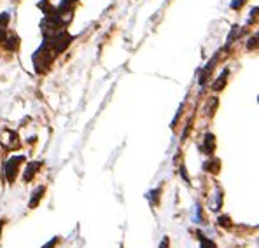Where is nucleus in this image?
I'll list each match as a JSON object with an SVG mask.
<instances>
[{
	"label": "nucleus",
	"mask_w": 259,
	"mask_h": 248,
	"mask_svg": "<svg viewBox=\"0 0 259 248\" xmlns=\"http://www.w3.org/2000/svg\"><path fill=\"white\" fill-rule=\"evenodd\" d=\"M25 161V158L23 156H16V158L9 159L6 165V178L7 182H13L14 178H16V173H18V165H21V163Z\"/></svg>",
	"instance_id": "f257e3e1"
},
{
	"label": "nucleus",
	"mask_w": 259,
	"mask_h": 248,
	"mask_svg": "<svg viewBox=\"0 0 259 248\" xmlns=\"http://www.w3.org/2000/svg\"><path fill=\"white\" fill-rule=\"evenodd\" d=\"M6 135L9 136V138H4L2 142L6 143V147H7V148H18V147H20V140H18V135H16V133L7 131Z\"/></svg>",
	"instance_id": "f03ea898"
},
{
	"label": "nucleus",
	"mask_w": 259,
	"mask_h": 248,
	"mask_svg": "<svg viewBox=\"0 0 259 248\" xmlns=\"http://www.w3.org/2000/svg\"><path fill=\"white\" fill-rule=\"evenodd\" d=\"M39 168H40L39 163H30V165L26 166V170H25V180H26V182L32 180V178L35 177L37 171H39Z\"/></svg>",
	"instance_id": "7ed1b4c3"
},
{
	"label": "nucleus",
	"mask_w": 259,
	"mask_h": 248,
	"mask_svg": "<svg viewBox=\"0 0 259 248\" xmlns=\"http://www.w3.org/2000/svg\"><path fill=\"white\" fill-rule=\"evenodd\" d=\"M44 196V187L40 185V187H37L35 190H33V196H32V200H30V208H35L37 205H39V201H40V197Z\"/></svg>",
	"instance_id": "20e7f679"
},
{
	"label": "nucleus",
	"mask_w": 259,
	"mask_h": 248,
	"mask_svg": "<svg viewBox=\"0 0 259 248\" xmlns=\"http://www.w3.org/2000/svg\"><path fill=\"white\" fill-rule=\"evenodd\" d=\"M226 75H228V72H224V74L221 75V77L215 81V84H212V89H214V91L223 89V87H224V84H226Z\"/></svg>",
	"instance_id": "39448f33"
},
{
	"label": "nucleus",
	"mask_w": 259,
	"mask_h": 248,
	"mask_svg": "<svg viewBox=\"0 0 259 248\" xmlns=\"http://www.w3.org/2000/svg\"><path fill=\"white\" fill-rule=\"evenodd\" d=\"M205 151H207V154H212V151H214V135L205 136Z\"/></svg>",
	"instance_id": "423d86ee"
},
{
	"label": "nucleus",
	"mask_w": 259,
	"mask_h": 248,
	"mask_svg": "<svg viewBox=\"0 0 259 248\" xmlns=\"http://www.w3.org/2000/svg\"><path fill=\"white\" fill-rule=\"evenodd\" d=\"M7 23H9V14L2 13V14H0V30H6Z\"/></svg>",
	"instance_id": "0eeeda50"
},
{
	"label": "nucleus",
	"mask_w": 259,
	"mask_h": 248,
	"mask_svg": "<svg viewBox=\"0 0 259 248\" xmlns=\"http://www.w3.org/2000/svg\"><path fill=\"white\" fill-rule=\"evenodd\" d=\"M7 49H11V51H13V49H16L18 47V37L16 35H13V37H9V42H7Z\"/></svg>",
	"instance_id": "6e6552de"
},
{
	"label": "nucleus",
	"mask_w": 259,
	"mask_h": 248,
	"mask_svg": "<svg viewBox=\"0 0 259 248\" xmlns=\"http://www.w3.org/2000/svg\"><path fill=\"white\" fill-rule=\"evenodd\" d=\"M201 248H215V245L210 241V239H205V238H201Z\"/></svg>",
	"instance_id": "1a4fd4ad"
},
{
	"label": "nucleus",
	"mask_w": 259,
	"mask_h": 248,
	"mask_svg": "<svg viewBox=\"0 0 259 248\" xmlns=\"http://www.w3.org/2000/svg\"><path fill=\"white\" fill-rule=\"evenodd\" d=\"M243 2H245V0H231V7H233V9H240V7L243 6Z\"/></svg>",
	"instance_id": "9d476101"
},
{
	"label": "nucleus",
	"mask_w": 259,
	"mask_h": 248,
	"mask_svg": "<svg viewBox=\"0 0 259 248\" xmlns=\"http://www.w3.org/2000/svg\"><path fill=\"white\" fill-rule=\"evenodd\" d=\"M219 224L221 226H230V217H219Z\"/></svg>",
	"instance_id": "9b49d317"
},
{
	"label": "nucleus",
	"mask_w": 259,
	"mask_h": 248,
	"mask_svg": "<svg viewBox=\"0 0 259 248\" xmlns=\"http://www.w3.org/2000/svg\"><path fill=\"white\" fill-rule=\"evenodd\" d=\"M6 39V30H0V42H4Z\"/></svg>",
	"instance_id": "f8f14e48"
},
{
	"label": "nucleus",
	"mask_w": 259,
	"mask_h": 248,
	"mask_svg": "<svg viewBox=\"0 0 259 248\" xmlns=\"http://www.w3.org/2000/svg\"><path fill=\"white\" fill-rule=\"evenodd\" d=\"M55 243H56V239H51V241H49V243H48V245H46L44 248H51L53 245H55Z\"/></svg>",
	"instance_id": "ddd939ff"
},
{
	"label": "nucleus",
	"mask_w": 259,
	"mask_h": 248,
	"mask_svg": "<svg viewBox=\"0 0 259 248\" xmlns=\"http://www.w3.org/2000/svg\"><path fill=\"white\" fill-rule=\"evenodd\" d=\"M166 245H168V239H163V243H161V248H166Z\"/></svg>",
	"instance_id": "4468645a"
},
{
	"label": "nucleus",
	"mask_w": 259,
	"mask_h": 248,
	"mask_svg": "<svg viewBox=\"0 0 259 248\" xmlns=\"http://www.w3.org/2000/svg\"><path fill=\"white\" fill-rule=\"evenodd\" d=\"M0 229H2V220H0Z\"/></svg>",
	"instance_id": "2eb2a0df"
}]
</instances>
